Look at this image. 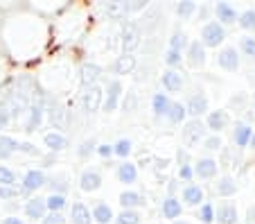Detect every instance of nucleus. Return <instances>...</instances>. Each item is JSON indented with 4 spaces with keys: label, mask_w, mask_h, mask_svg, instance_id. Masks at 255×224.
Returning <instances> with one entry per match:
<instances>
[{
    "label": "nucleus",
    "mask_w": 255,
    "mask_h": 224,
    "mask_svg": "<svg viewBox=\"0 0 255 224\" xmlns=\"http://www.w3.org/2000/svg\"><path fill=\"white\" fill-rule=\"evenodd\" d=\"M226 39V32H224V25L217 23V20H210V23L203 25L201 29V45L203 48H215V45H219L222 41Z\"/></svg>",
    "instance_id": "nucleus-1"
},
{
    "label": "nucleus",
    "mask_w": 255,
    "mask_h": 224,
    "mask_svg": "<svg viewBox=\"0 0 255 224\" xmlns=\"http://www.w3.org/2000/svg\"><path fill=\"white\" fill-rule=\"evenodd\" d=\"M140 39H142L140 25L138 23H127L125 25V32H122V50H125V54H129L131 50L138 48Z\"/></svg>",
    "instance_id": "nucleus-2"
},
{
    "label": "nucleus",
    "mask_w": 255,
    "mask_h": 224,
    "mask_svg": "<svg viewBox=\"0 0 255 224\" xmlns=\"http://www.w3.org/2000/svg\"><path fill=\"white\" fill-rule=\"evenodd\" d=\"M203 134H206V125H203L199 118H192V120L185 125V129H183V143L188 147H194L199 141H201Z\"/></svg>",
    "instance_id": "nucleus-3"
},
{
    "label": "nucleus",
    "mask_w": 255,
    "mask_h": 224,
    "mask_svg": "<svg viewBox=\"0 0 255 224\" xmlns=\"http://www.w3.org/2000/svg\"><path fill=\"white\" fill-rule=\"evenodd\" d=\"M82 102H84V109H86L88 113H95L97 109L102 107V88L97 86V84L86 86L82 93Z\"/></svg>",
    "instance_id": "nucleus-4"
},
{
    "label": "nucleus",
    "mask_w": 255,
    "mask_h": 224,
    "mask_svg": "<svg viewBox=\"0 0 255 224\" xmlns=\"http://www.w3.org/2000/svg\"><path fill=\"white\" fill-rule=\"evenodd\" d=\"M203 63H206V48L201 45V41L188 43V66L190 68H201Z\"/></svg>",
    "instance_id": "nucleus-5"
},
{
    "label": "nucleus",
    "mask_w": 255,
    "mask_h": 224,
    "mask_svg": "<svg viewBox=\"0 0 255 224\" xmlns=\"http://www.w3.org/2000/svg\"><path fill=\"white\" fill-rule=\"evenodd\" d=\"M219 66H222L224 70H228V73L240 68V57H237V50L233 48V45H228V48H224L222 52H219Z\"/></svg>",
    "instance_id": "nucleus-6"
},
{
    "label": "nucleus",
    "mask_w": 255,
    "mask_h": 224,
    "mask_svg": "<svg viewBox=\"0 0 255 224\" xmlns=\"http://www.w3.org/2000/svg\"><path fill=\"white\" fill-rule=\"evenodd\" d=\"M217 222L219 224H235L237 222V209L233 202H219V206H217Z\"/></svg>",
    "instance_id": "nucleus-7"
},
{
    "label": "nucleus",
    "mask_w": 255,
    "mask_h": 224,
    "mask_svg": "<svg viewBox=\"0 0 255 224\" xmlns=\"http://www.w3.org/2000/svg\"><path fill=\"white\" fill-rule=\"evenodd\" d=\"M228 122H231V116H228V111H224V109H217V111L208 113L206 125L210 127L212 132H222V129H226Z\"/></svg>",
    "instance_id": "nucleus-8"
},
{
    "label": "nucleus",
    "mask_w": 255,
    "mask_h": 224,
    "mask_svg": "<svg viewBox=\"0 0 255 224\" xmlns=\"http://www.w3.org/2000/svg\"><path fill=\"white\" fill-rule=\"evenodd\" d=\"M120 93H122V84L118 82V79H116V82L109 84V91H106V100L102 102V107H104V111H106V113L116 111L118 100H120Z\"/></svg>",
    "instance_id": "nucleus-9"
},
{
    "label": "nucleus",
    "mask_w": 255,
    "mask_h": 224,
    "mask_svg": "<svg viewBox=\"0 0 255 224\" xmlns=\"http://www.w3.org/2000/svg\"><path fill=\"white\" fill-rule=\"evenodd\" d=\"M194 172H197L199 177H201V179H212V177L217 175V170H219V163L215 161V159H199L197 161V166L192 168Z\"/></svg>",
    "instance_id": "nucleus-10"
},
{
    "label": "nucleus",
    "mask_w": 255,
    "mask_h": 224,
    "mask_svg": "<svg viewBox=\"0 0 255 224\" xmlns=\"http://www.w3.org/2000/svg\"><path fill=\"white\" fill-rule=\"evenodd\" d=\"M206 111H208V98L203 95V93H197V95H192V98L188 100L185 113H190V116L199 118V116H203Z\"/></svg>",
    "instance_id": "nucleus-11"
},
{
    "label": "nucleus",
    "mask_w": 255,
    "mask_h": 224,
    "mask_svg": "<svg viewBox=\"0 0 255 224\" xmlns=\"http://www.w3.org/2000/svg\"><path fill=\"white\" fill-rule=\"evenodd\" d=\"M41 186H45V175L43 170H29L23 177V193H32V190H39Z\"/></svg>",
    "instance_id": "nucleus-12"
},
{
    "label": "nucleus",
    "mask_w": 255,
    "mask_h": 224,
    "mask_svg": "<svg viewBox=\"0 0 255 224\" xmlns=\"http://www.w3.org/2000/svg\"><path fill=\"white\" fill-rule=\"evenodd\" d=\"M102 186V175L95 170H86L82 172V177H79V188L84 190V193H93V190H97Z\"/></svg>",
    "instance_id": "nucleus-13"
},
{
    "label": "nucleus",
    "mask_w": 255,
    "mask_h": 224,
    "mask_svg": "<svg viewBox=\"0 0 255 224\" xmlns=\"http://www.w3.org/2000/svg\"><path fill=\"white\" fill-rule=\"evenodd\" d=\"M70 222L72 224H91L93 218H91V211H88L86 204L82 202H75L70 209Z\"/></svg>",
    "instance_id": "nucleus-14"
},
{
    "label": "nucleus",
    "mask_w": 255,
    "mask_h": 224,
    "mask_svg": "<svg viewBox=\"0 0 255 224\" xmlns=\"http://www.w3.org/2000/svg\"><path fill=\"white\" fill-rule=\"evenodd\" d=\"M45 200L43 197H34V200H29L27 204H25V213H27V218L32 220H43L45 218Z\"/></svg>",
    "instance_id": "nucleus-15"
},
{
    "label": "nucleus",
    "mask_w": 255,
    "mask_h": 224,
    "mask_svg": "<svg viewBox=\"0 0 255 224\" xmlns=\"http://www.w3.org/2000/svg\"><path fill=\"white\" fill-rule=\"evenodd\" d=\"M183 202H185L188 206H201V204H203V188H201V186H197V184L185 186V190H183Z\"/></svg>",
    "instance_id": "nucleus-16"
},
{
    "label": "nucleus",
    "mask_w": 255,
    "mask_h": 224,
    "mask_svg": "<svg viewBox=\"0 0 255 224\" xmlns=\"http://www.w3.org/2000/svg\"><path fill=\"white\" fill-rule=\"evenodd\" d=\"M251 136H253V129H251V125H246V122H240V125L233 129V143H235L237 147L249 145Z\"/></svg>",
    "instance_id": "nucleus-17"
},
{
    "label": "nucleus",
    "mask_w": 255,
    "mask_h": 224,
    "mask_svg": "<svg viewBox=\"0 0 255 224\" xmlns=\"http://www.w3.org/2000/svg\"><path fill=\"white\" fill-rule=\"evenodd\" d=\"M48 118H50V125H54V127L61 129V127L66 125V120H68V111L59 102H52L50 104V109H48Z\"/></svg>",
    "instance_id": "nucleus-18"
},
{
    "label": "nucleus",
    "mask_w": 255,
    "mask_h": 224,
    "mask_svg": "<svg viewBox=\"0 0 255 224\" xmlns=\"http://www.w3.org/2000/svg\"><path fill=\"white\" fill-rule=\"evenodd\" d=\"M100 75H102V68L97 66V63H84L82 66V84H84V88L93 86V84L100 79Z\"/></svg>",
    "instance_id": "nucleus-19"
},
{
    "label": "nucleus",
    "mask_w": 255,
    "mask_h": 224,
    "mask_svg": "<svg viewBox=\"0 0 255 224\" xmlns=\"http://www.w3.org/2000/svg\"><path fill=\"white\" fill-rule=\"evenodd\" d=\"M43 143H45V147H48V150H52V152H61V150H66V147H68V138L63 136V134H59V132L45 134Z\"/></svg>",
    "instance_id": "nucleus-20"
},
{
    "label": "nucleus",
    "mask_w": 255,
    "mask_h": 224,
    "mask_svg": "<svg viewBox=\"0 0 255 224\" xmlns=\"http://www.w3.org/2000/svg\"><path fill=\"white\" fill-rule=\"evenodd\" d=\"M91 218L95 220L97 224H109L113 220V211L109 204H104V202H100V204H95V209H93Z\"/></svg>",
    "instance_id": "nucleus-21"
},
{
    "label": "nucleus",
    "mask_w": 255,
    "mask_h": 224,
    "mask_svg": "<svg viewBox=\"0 0 255 224\" xmlns=\"http://www.w3.org/2000/svg\"><path fill=\"white\" fill-rule=\"evenodd\" d=\"M133 68H135V57L133 54H122V57H118L116 63H113V70H116L118 75H127Z\"/></svg>",
    "instance_id": "nucleus-22"
},
{
    "label": "nucleus",
    "mask_w": 255,
    "mask_h": 224,
    "mask_svg": "<svg viewBox=\"0 0 255 224\" xmlns=\"http://www.w3.org/2000/svg\"><path fill=\"white\" fill-rule=\"evenodd\" d=\"M163 86L167 88V91L176 93V91H181V86H183V77H181L176 70H165L163 73Z\"/></svg>",
    "instance_id": "nucleus-23"
},
{
    "label": "nucleus",
    "mask_w": 255,
    "mask_h": 224,
    "mask_svg": "<svg viewBox=\"0 0 255 224\" xmlns=\"http://www.w3.org/2000/svg\"><path fill=\"white\" fill-rule=\"evenodd\" d=\"M215 14H217V18L222 20V23H233V20H237V11L233 9L228 2H217Z\"/></svg>",
    "instance_id": "nucleus-24"
},
{
    "label": "nucleus",
    "mask_w": 255,
    "mask_h": 224,
    "mask_svg": "<svg viewBox=\"0 0 255 224\" xmlns=\"http://www.w3.org/2000/svg\"><path fill=\"white\" fill-rule=\"evenodd\" d=\"M118 179L122 181V184H133L135 179H138V170H135L133 163L125 161L120 168H118Z\"/></svg>",
    "instance_id": "nucleus-25"
},
{
    "label": "nucleus",
    "mask_w": 255,
    "mask_h": 224,
    "mask_svg": "<svg viewBox=\"0 0 255 224\" xmlns=\"http://www.w3.org/2000/svg\"><path fill=\"white\" fill-rule=\"evenodd\" d=\"M120 204L125 206V211H133L135 206H142L144 200H142V195H138L133 190H127V193L120 195Z\"/></svg>",
    "instance_id": "nucleus-26"
},
{
    "label": "nucleus",
    "mask_w": 255,
    "mask_h": 224,
    "mask_svg": "<svg viewBox=\"0 0 255 224\" xmlns=\"http://www.w3.org/2000/svg\"><path fill=\"white\" fill-rule=\"evenodd\" d=\"M41 118H43V109H41V104H32V107H29V120H27V125H25V132L39 129Z\"/></svg>",
    "instance_id": "nucleus-27"
},
{
    "label": "nucleus",
    "mask_w": 255,
    "mask_h": 224,
    "mask_svg": "<svg viewBox=\"0 0 255 224\" xmlns=\"http://www.w3.org/2000/svg\"><path fill=\"white\" fill-rule=\"evenodd\" d=\"M183 213V206L178 204V200L176 197H167V200L163 202V215L167 220H174V218H178V215Z\"/></svg>",
    "instance_id": "nucleus-28"
},
{
    "label": "nucleus",
    "mask_w": 255,
    "mask_h": 224,
    "mask_svg": "<svg viewBox=\"0 0 255 224\" xmlns=\"http://www.w3.org/2000/svg\"><path fill=\"white\" fill-rule=\"evenodd\" d=\"M63 206H66V195H61V193H52V195L45 200V209H48L50 213H61Z\"/></svg>",
    "instance_id": "nucleus-29"
},
{
    "label": "nucleus",
    "mask_w": 255,
    "mask_h": 224,
    "mask_svg": "<svg viewBox=\"0 0 255 224\" xmlns=\"http://www.w3.org/2000/svg\"><path fill=\"white\" fill-rule=\"evenodd\" d=\"M165 116L169 118V122H172V125H178V122H183V118H185V107H183V104H178V102H172Z\"/></svg>",
    "instance_id": "nucleus-30"
},
{
    "label": "nucleus",
    "mask_w": 255,
    "mask_h": 224,
    "mask_svg": "<svg viewBox=\"0 0 255 224\" xmlns=\"http://www.w3.org/2000/svg\"><path fill=\"white\" fill-rule=\"evenodd\" d=\"M217 193L222 197H231V195H235L237 193V186H235V181L231 179V177H224L219 184H217Z\"/></svg>",
    "instance_id": "nucleus-31"
},
{
    "label": "nucleus",
    "mask_w": 255,
    "mask_h": 224,
    "mask_svg": "<svg viewBox=\"0 0 255 224\" xmlns=\"http://www.w3.org/2000/svg\"><path fill=\"white\" fill-rule=\"evenodd\" d=\"M169 98L165 95V93H156L154 95V113L156 116H165L167 113V109H169Z\"/></svg>",
    "instance_id": "nucleus-32"
},
{
    "label": "nucleus",
    "mask_w": 255,
    "mask_h": 224,
    "mask_svg": "<svg viewBox=\"0 0 255 224\" xmlns=\"http://www.w3.org/2000/svg\"><path fill=\"white\" fill-rule=\"evenodd\" d=\"M0 186H9V188L16 186V172L11 168L0 166Z\"/></svg>",
    "instance_id": "nucleus-33"
},
{
    "label": "nucleus",
    "mask_w": 255,
    "mask_h": 224,
    "mask_svg": "<svg viewBox=\"0 0 255 224\" xmlns=\"http://www.w3.org/2000/svg\"><path fill=\"white\" fill-rule=\"evenodd\" d=\"M183 48H188V39H185V34H183V32H174L172 39H169V50L181 52Z\"/></svg>",
    "instance_id": "nucleus-34"
},
{
    "label": "nucleus",
    "mask_w": 255,
    "mask_h": 224,
    "mask_svg": "<svg viewBox=\"0 0 255 224\" xmlns=\"http://www.w3.org/2000/svg\"><path fill=\"white\" fill-rule=\"evenodd\" d=\"M113 154L120 156V159H127V156L131 154V141H127V138H120V141L113 145Z\"/></svg>",
    "instance_id": "nucleus-35"
},
{
    "label": "nucleus",
    "mask_w": 255,
    "mask_h": 224,
    "mask_svg": "<svg viewBox=\"0 0 255 224\" xmlns=\"http://www.w3.org/2000/svg\"><path fill=\"white\" fill-rule=\"evenodd\" d=\"M140 222V213L138 211H122L118 215V224H138Z\"/></svg>",
    "instance_id": "nucleus-36"
},
{
    "label": "nucleus",
    "mask_w": 255,
    "mask_h": 224,
    "mask_svg": "<svg viewBox=\"0 0 255 224\" xmlns=\"http://www.w3.org/2000/svg\"><path fill=\"white\" fill-rule=\"evenodd\" d=\"M199 218H201V222L210 224L212 220H215V206H212V204H208V202H203V204H201V209H199Z\"/></svg>",
    "instance_id": "nucleus-37"
},
{
    "label": "nucleus",
    "mask_w": 255,
    "mask_h": 224,
    "mask_svg": "<svg viewBox=\"0 0 255 224\" xmlns=\"http://www.w3.org/2000/svg\"><path fill=\"white\" fill-rule=\"evenodd\" d=\"M0 147L5 152H9V154H14V152L18 150V141L11 136H5V134H0Z\"/></svg>",
    "instance_id": "nucleus-38"
},
{
    "label": "nucleus",
    "mask_w": 255,
    "mask_h": 224,
    "mask_svg": "<svg viewBox=\"0 0 255 224\" xmlns=\"http://www.w3.org/2000/svg\"><path fill=\"white\" fill-rule=\"evenodd\" d=\"M240 48H242V52H244L249 59H255V39H251V36L242 39L240 41Z\"/></svg>",
    "instance_id": "nucleus-39"
},
{
    "label": "nucleus",
    "mask_w": 255,
    "mask_h": 224,
    "mask_svg": "<svg viewBox=\"0 0 255 224\" xmlns=\"http://www.w3.org/2000/svg\"><path fill=\"white\" fill-rule=\"evenodd\" d=\"M237 18H240V25L244 29H255V11H244V14L242 16H237Z\"/></svg>",
    "instance_id": "nucleus-40"
},
{
    "label": "nucleus",
    "mask_w": 255,
    "mask_h": 224,
    "mask_svg": "<svg viewBox=\"0 0 255 224\" xmlns=\"http://www.w3.org/2000/svg\"><path fill=\"white\" fill-rule=\"evenodd\" d=\"M20 190L16 188H9V186H0V200H14V197H18Z\"/></svg>",
    "instance_id": "nucleus-41"
},
{
    "label": "nucleus",
    "mask_w": 255,
    "mask_h": 224,
    "mask_svg": "<svg viewBox=\"0 0 255 224\" xmlns=\"http://www.w3.org/2000/svg\"><path fill=\"white\" fill-rule=\"evenodd\" d=\"M41 224H66V218L61 213H48Z\"/></svg>",
    "instance_id": "nucleus-42"
},
{
    "label": "nucleus",
    "mask_w": 255,
    "mask_h": 224,
    "mask_svg": "<svg viewBox=\"0 0 255 224\" xmlns=\"http://www.w3.org/2000/svg\"><path fill=\"white\" fill-rule=\"evenodd\" d=\"M194 2H178V7H176V14L178 16H190L194 11Z\"/></svg>",
    "instance_id": "nucleus-43"
},
{
    "label": "nucleus",
    "mask_w": 255,
    "mask_h": 224,
    "mask_svg": "<svg viewBox=\"0 0 255 224\" xmlns=\"http://www.w3.org/2000/svg\"><path fill=\"white\" fill-rule=\"evenodd\" d=\"M181 52H176V50H167V54H165V61L169 63V66H178L181 63Z\"/></svg>",
    "instance_id": "nucleus-44"
},
{
    "label": "nucleus",
    "mask_w": 255,
    "mask_h": 224,
    "mask_svg": "<svg viewBox=\"0 0 255 224\" xmlns=\"http://www.w3.org/2000/svg\"><path fill=\"white\" fill-rule=\"evenodd\" d=\"M9 113H7V107L5 104H0V129H5L7 125H9Z\"/></svg>",
    "instance_id": "nucleus-45"
},
{
    "label": "nucleus",
    "mask_w": 255,
    "mask_h": 224,
    "mask_svg": "<svg viewBox=\"0 0 255 224\" xmlns=\"http://www.w3.org/2000/svg\"><path fill=\"white\" fill-rule=\"evenodd\" d=\"M222 147V138L219 136H210L206 141V150H219Z\"/></svg>",
    "instance_id": "nucleus-46"
},
{
    "label": "nucleus",
    "mask_w": 255,
    "mask_h": 224,
    "mask_svg": "<svg viewBox=\"0 0 255 224\" xmlns=\"http://www.w3.org/2000/svg\"><path fill=\"white\" fill-rule=\"evenodd\" d=\"M93 147H95V143H93V141L82 143V145H79V156H86V154H91V152H93Z\"/></svg>",
    "instance_id": "nucleus-47"
},
{
    "label": "nucleus",
    "mask_w": 255,
    "mask_h": 224,
    "mask_svg": "<svg viewBox=\"0 0 255 224\" xmlns=\"http://www.w3.org/2000/svg\"><path fill=\"white\" fill-rule=\"evenodd\" d=\"M192 166H188V163H185L183 168H181V170H178V177H181V179H190V177H192Z\"/></svg>",
    "instance_id": "nucleus-48"
},
{
    "label": "nucleus",
    "mask_w": 255,
    "mask_h": 224,
    "mask_svg": "<svg viewBox=\"0 0 255 224\" xmlns=\"http://www.w3.org/2000/svg\"><path fill=\"white\" fill-rule=\"evenodd\" d=\"M97 154L104 156V159H106V156H111L113 154V145H100V147H97Z\"/></svg>",
    "instance_id": "nucleus-49"
},
{
    "label": "nucleus",
    "mask_w": 255,
    "mask_h": 224,
    "mask_svg": "<svg viewBox=\"0 0 255 224\" xmlns=\"http://www.w3.org/2000/svg\"><path fill=\"white\" fill-rule=\"evenodd\" d=\"M18 150L25 152V154H36V150H34L32 143H18Z\"/></svg>",
    "instance_id": "nucleus-50"
},
{
    "label": "nucleus",
    "mask_w": 255,
    "mask_h": 224,
    "mask_svg": "<svg viewBox=\"0 0 255 224\" xmlns=\"http://www.w3.org/2000/svg\"><path fill=\"white\" fill-rule=\"evenodd\" d=\"M2 224H25V222H23V220H18L16 215H9V218L2 220Z\"/></svg>",
    "instance_id": "nucleus-51"
},
{
    "label": "nucleus",
    "mask_w": 255,
    "mask_h": 224,
    "mask_svg": "<svg viewBox=\"0 0 255 224\" xmlns=\"http://www.w3.org/2000/svg\"><path fill=\"white\" fill-rule=\"evenodd\" d=\"M255 222V206H249V224Z\"/></svg>",
    "instance_id": "nucleus-52"
},
{
    "label": "nucleus",
    "mask_w": 255,
    "mask_h": 224,
    "mask_svg": "<svg viewBox=\"0 0 255 224\" xmlns=\"http://www.w3.org/2000/svg\"><path fill=\"white\" fill-rule=\"evenodd\" d=\"M249 145H251V147H253V150H255V132H253V136H251V141H249Z\"/></svg>",
    "instance_id": "nucleus-53"
},
{
    "label": "nucleus",
    "mask_w": 255,
    "mask_h": 224,
    "mask_svg": "<svg viewBox=\"0 0 255 224\" xmlns=\"http://www.w3.org/2000/svg\"><path fill=\"white\" fill-rule=\"evenodd\" d=\"M174 224H190V222H185V220H176Z\"/></svg>",
    "instance_id": "nucleus-54"
}]
</instances>
